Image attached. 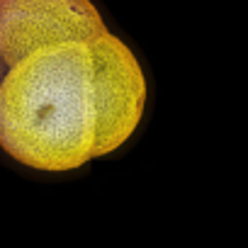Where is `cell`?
<instances>
[{
  "instance_id": "1",
  "label": "cell",
  "mask_w": 248,
  "mask_h": 248,
  "mask_svg": "<svg viewBox=\"0 0 248 248\" xmlns=\"http://www.w3.org/2000/svg\"><path fill=\"white\" fill-rule=\"evenodd\" d=\"M137 54L90 0H0V149L17 163L78 170L144 117Z\"/></svg>"
}]
</instances>
